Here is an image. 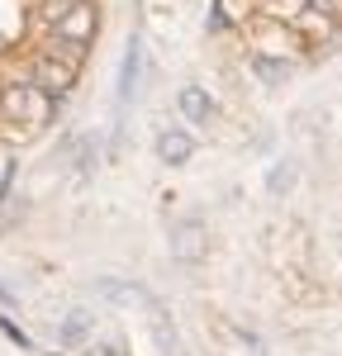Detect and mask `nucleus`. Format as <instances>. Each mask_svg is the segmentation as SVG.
Wrapping results in <instances>:
<instances>
[{"label":"nucleus","instance_id":"9d476101","mask_svg":"<svg viewBox=\"0 0 342 356\" xmlns=\"http://www.w3.org/2000/svg\"><path fill=\"white\" fill-rule=\"evenodd\" d=\"M290 176H295V166L285 162V166H281V171H276V181H271V186H276V191H285V186H290Z\"/></svg>","mask_w":342,"mask_h":356},{"label":"nucleus","instance_id":"6e6552de","mask_svg":"<svg viewBox=\"0 0 342 356\" xmlns=\"http://www.w3.org/2000/svg\"><path fill=\"white\" fill-rule=\"evenodd\" d=\"M252 72H256V81H266V86H285L295 76V62L290 57H271V53H252Z\"/></svg>","mask_w":342,"mask_h":356},{"label":"nucleus","instance_id":"0eeeda50","mask_svg":"<svg viewBox=\"0 0 342 356\" xmlns=\"http://www.w3.org/2000/svg\"><path fill=\"white\" fill-rule=\"evenodd\" d=\"M138 76H142V43L133 38L129 53H124V72H119V100H124V105H133V95H138Z\"/></svg>","mask_w":342,"mask_h":356},{"label":"nucleus","instance_id":"f03ea898","mask_svg":"<svg viewBox=\"0 0 342 356\" xmlns=\"http://www.w3.org/2000/svg\"><path fill=\"white\" fill-rule=\"evenodd\" d=\"M95 33H100V5L90 0V5H72L57 29L48 33V48H67V53H90V43H95Z\"/></svg>","mask_w":342,"mask_h":356},{"label":"nucleus","instance_id":"423d86ee","mask_svg":"<svg viewBox=\"0 0 342 356\" xmlns=\"http://www.w3.org/2000/svg\"><path fill=\"white\" fill-rule=\"evenodd\" d=\"M176 105H181V114L190 119V124H214L219 119V110H214V100L200 90V86H186L181 95H176Z\"/></svg>","mask_w":342,"mask_h":356},{"label":"nucleus","instance_id":"20e7f679","mask_svg":"<svg viewBox=\"0 0 342 356\" xmlns=\"http://www.w3.org/2000/svg\"><path fill=\"white\" fill-rule=\"evenodd\" d=\"M204 223L200 219H176L171 223V257L181 261V266H195L200 257H204Z\"/></svg>","mask_w":342,"mask_h":356},{"label":"nucleus","instance_id":"39448f33","mask_svg":"<svg viewBox=\"0 0 342 356\" xmlns=\"http://www.w3.org/2000/svg\"><path fill=\"white\" fill-rule=\"evenodd\" d=\"M190 152H195V138L186 134V129H162L157 134V162L162 166H186Z\"/></svg>","mask_w":342,"mask_h":356},{"label":"nucleus","instance_id":"1a4fd4ad","mask_svg":"<svg viewBox=\"0 0 342 356\" xmlns=\"http://www.w3.org/2000/svg\"><path fill=\"white\" fill-rule=\"evenodd\" d=\"M95 166V138H81V147H76V171H90Z\"/></svg>","mask_w":342,"mask_h":356},{"label":"nucleus","instance_id":"9b49d317","mask_svg":"<svg viewBox=\"0 0 342 356\" xmlns=\"http://www.w3.org/2000/svg\"><path fill=\"white\" fill-rule=\"evenodd\" d=\"M57 5H90V0H57Z\"/></svg>","mask_w":342,"mask_h":356},{"label":"nucleus","instance_id":"f257e3e1","mask_svg":"<svg viewBox=\"0 0 342 356\" xmlns=\"http://www.w3.org/2000/svg\"><path fill=\"white\" fill-rule=\"evenodd\" d=\"M53 105L43 90L33 81H10L0 86V119L5 124H19V129H43V124H53Z\"/></svg>","mask_w":342,"mask_h":356},{"label":"nucleus","instance_id":"7ed1b4c3","mask_svg":"<svg viewBox=\"0 0 342 356\" xmlns=\"http://www.w3.org/2000/svg\"><path fill=\"white\" fill-rule=\"evenodd\" d=\"M28 81L38 86L48 100H62V95L76 86V67H72V62H57V57H48V53H38L33 57V76H28Z\"/></svg>","mask_w":342,"mask_h":356}]
</instances>
